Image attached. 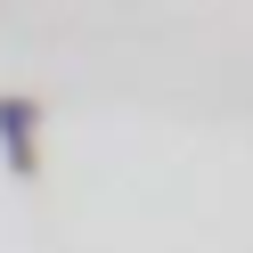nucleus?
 I'll use <instances>...</instances> for the list:
<instances>
[{
	"mask_svg": "<svg viewBox=\"0 0 253 253\" xmlns=\"http://www.w3.org/2000/svg\"><path fill=\"white\" fill-rule=\"evenodd\" d=\"M0 155H8L17 180L41 171V106L33 98H0Z\"/></svg>",
	"mask_w": 253,
	"mask_h": 253,
	"instance_id": "1",
	"label": "nucleus"
}]
</instances>
